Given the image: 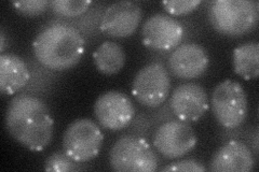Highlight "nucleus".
<instances>
[{"label":"nucleus","mask_w":259,"mask_h":172,"mask_svg":"<svg viewBox=\"0 0 259 172\" xmlns=\"http://www.w3.org/2000/svg\"><path fill=\"white\" fill-rule=\"evenodd\" d=\"M5 126L14 141L31 152L44 151L54 133V120L47 103L26 94L14 96L8 103Z\"/></svg>","instance_id":"nucleus-1"},{"label":"nucleus","mask_w":259,"mask_h":172,"mask_svg":"<svg viewBox=\"0 0 259 172\" xmlns=\"http://www.w3.org/2000/svg\"><path fill=\"white\" fill-rule=\"evenodd\" d=\"M85 42L80 31L66 23H52L38 32L32 51L44 67L64 71L75 67L83 57Z\"/></svg>","instance_id":"nucleus-2"},{"label":"nucleus","mask_w":259,"mask_h":172,"mask_svg":"<svg viewBox=\"0 0 259 172\" xmlns=\"http://www.w3.org/2000/svg\"><path fill=\"white\" fill-rule=\"evenodd\" d=\"M208 21L218 34L240 38L257 27L259 4L253 0H216L210 4Z\"/></svg>","instance_id":"nucleus-3"},{"label":"nucleus","mask_w":259,"mask_h":172,"mask_svg":"<svg viewBox=\"0 0 259 172\" xmlns=\"http://www.w3.org/2000/svg\"><path fill=\"white\" fill-rule=\"evenodd\" d=\"M209 103L215 120L224 128H238L247 119V94L237 81L225 80L218 83L210 95Z\"/></svg>","instance_id":"nucleus-4"},{"label":"nucleus","mask_w":259,"mask_h":172,"mask_svg":"<svg viewBox=\"0 0 259 172\" xmlns=\"http://www.w3.org/2000/svg\"><path fill=\"white\" fill-rule=\"evenodd\" d=\"M159 159L144 138L122 136L109 151V166L117 172H152L158 170Z\"/></svg>","instance_id":"nucleus-5"},{"label":"nucleus","mask_w":259,"mask_h":172,"mask_svg":"<svg viewBox=\"0 0 259 172\" xmlns=\"http://www.w3.org/2000/svg\"><path fill=\"white\" fill-rule=\"evenodd\" d=\"M104 142V134L90 119H78L65 129L62 145L70 158L84 163L99 156Z\"/></svg>","instance_id":"nucleus-6"},{"label":"nucleus","mask_w":259,"mask_h":172,"mask_svg":"<svg viewBox=\"0 0 259 172\" xmlns=\"http://www.w3.org/2000/svg\"><path fill=\"white\" fill-rule=\"evenodd\" d=\"M171 92V77L164 65L152 62L139 70L132 83L136 101L146 108H157L164 103Z\"/></svg>","instance_id":"nucleus-7"},{"label":"nucleus","mask_w":259,"mask_h":172,"mask_svg":"<svg viewBox=\"0 0 259 172\" xmlns=\"http://www.w3.org/2000/svg\"><path fill=\"white\" fill-rule=\"evenodd\" d=\"M198 138L190 123L172 120L159 126L152 138L156 151L166 159H178L197 146Z\"/></svg>","instance_id":"nucleus-8"},{"label":"nucleus","mask_w":259,"mask_h":172,"mask_svg":"<svg viewBox=\"0 0 259 172\" xmlns=\"http://www.w3.org/2000/svg\"><path fill=\"white\" fill-rule=\"evenodd\" d=\"M184 36L183 24L165 13L152 14L142 27L144 45L155 51H173L182 44Z\"/></svg>","instance_id":"nucleus-9"},{"label":"nucleus","mask_w":259,"mask_h":172,"mask_svg":"<svg viewBox=\"0 0 259 172\" xmlns=\"http://www.w3.org/2000/svg\"><path fill=\"white\" fill-rule=\"evenodd\" d=\"M94 116L100 125L110 132H119L130 125L135 117V106L124 93L108 91L95 100Z\"/></svg>","instance_id":"nucleus-10"},{"label":"nucleus","mask_w":259,"mask_h":172,"mask_svg":"<svg viewBox=\"0 0 259 172\" xmlns=\"http://www.w3.org/2000/svg\"><path fill=\"white\" fill-rule=\"evenodd\" d=\"M143 20L142 7L134 2H118L108 6L100 28L111 38H127L134 35Z\"/></svg>","instance_id":"nucleus-11"},{"label":"nucleus","mask_w":259,"mask_h":172,"mask_svg":"<svg viewBox=\"0 0 259 172\" xmlns=\"http://www.w3.org/2000/svg\"><path fill=\"white\" fill-rule=\"evenodd\" d=\"M169 108L178 120L197 122L209 108L207 93L203 86L193 82L180 84L173 89Z\"/></svg>","instance_id":"nucleus-12"},{"label":"nucleus","mask_w":259,"mask_h":172,"mask_svg":"<svg viewBox=\"0 0 259 172\" xmlns=\"http://www.w3.org/2000/svg\"><path fill=\"white\" fill-rule=\"evenodd\" d=\"M172 75L181 80L198 79L207 70L209 56L199 43H182L171 52L167 60Z\"/></svg>","instance_id":"nucleus-13"},{"label":"nucleus","mask_w":259,"mask_h":172,"mask_svg":"<svg viewBox=\"0 0 259 172\" xmlns=\"http://www.w3.org/2000/svg\"><path fill=\"white\" fill-rule=\"evenodd\" d=\"M255 165L252 149L244 142L231 140L214 153L209 160L208 170L214 172H252Z\"/></svg>","instance_id":"nucleus-14"},{"label":"nucleus","mask_w":259,"mask_h":172,"mask_svg":"<svg viewBox=\"0 0 259 172\" xmlns=\"http://www.w3.org/2000/svg\"><path fill=\"white\" fill-rule=\"evenodd\" d=\"M30 73L20 56L13 53L0 55V92L3 95H14L25 87Z\"/></svg>","instance_id":"nucleus-15"},{"label":"nucleus","mask_w":259,"mask_h":172,"mask_svg":"<svg viewBox=\"0 0 259 172\" xmlns=\"http://www.w3.org/2000/svg\"><path fill=\"white\" fill-rule=\"evenodd\" d=\"M96 70L104 76L117 75L123 69L126 56L123 47L113 41H105L93 53Z\"/></svg>","instance_id":"nucleus-16"},{"label":"nucleus","mask_w":259,"mask_h":172,"mask_svg":"<svg viewBox=\"0 0 259 172\" xmlns=\"http://www.w3.org/2000/svg\"><path fill=\"white\" fill-rule=\"evenodd\" d=\"M233 71L246 81L259 76V44L255 41L243 43L233 50Z\"/></svg>","instance_id":"nucleus-17"},{"label":"nucleus","mask_w":259,"mask_h":172,"mask_svg":"<svg viewBox=\"0 0 259 172\" xmlns=\"http://www.w3.org/2000/svg\"><path fill=\"white\" fill-rule=\"evenodd\" d=\"M91 4L90 0H54L50 9L60 18H77L85 13Z\"/></svg>","instance_id":"nucleus-18"},{"label":"nucleus","mask_w":259,"mask_h":172,"mask_svg":"<svg viewBox=\"0 0 259 172\" xmlns=\"http://www.w3.org/2000/svg\"><path fill=\"white\" fill-rule=\"evenodd\" d=\"M44 169L52 172H71L79 171L82 168L80 167V162L70 158L64 150H60L49 155L45 161Z\"/></svg>","instance_id":"nucleus-19"},{"label":"nucleus","mask_w":259,"mask_h":172,"mask_svg":"<svg viewBox=\"0 0 259 172\" xmlns=\"http://www.w3.org/2000/svg\"><path fill=\"white\" fill-rule=\"evenodd\" d=\"M14 9L25 16H38L50 9L51 2L49 0H22L13 2Z\"/></svg>","instance_id":"nucleus-20"},{"label":"nucleus","mask_w":259,"mask_h":172,"mask_svg":"<svg viewBox=\"0 0 259 172\" xmlns=\"http://www.w3.org/2000/svg\"><path fill=\"white\" fill-rule=\"evenodd\" d=\"M202 4L201 0H164L161 5L172 16L187 15L194 11Z\"/></svg>","instance_id":"nucleus-21"},{"label":"nucleus","mask_w":259,"mask_h":172,"mask_svg":"<svg viewBox=\"0 0 259 172\" xmlns=\"http://www.w3.org/2000/svg\"><path fill=\"white\" fill-rule=\"evenodd\" d=\"M207 168L203 165V163L196 160V159H182L175 161L173 163H169V165L159 169L161 172H204Z\"/></svg>","instance_id":"nucleus-22"},{"label":"nucleus","mask_w":259,"mask_h":172,"mask_svg":"<svg viewBox=\"0 0 259 172\" xmlns=\"http://www.w3.org/2000/svg\"><path fill=\"white\" fill-rule=\"evenodd\" d=\"M5 45H6V35H5V31L2 28V31H0V52L2 54L5 51Z\"/></svg>","instance_id":"nucleus-23"}]
</instances>
